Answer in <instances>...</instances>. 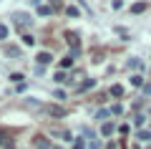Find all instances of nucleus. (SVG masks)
Returning <instances> with one entry per match:
<instances>
[{
	"instance_id": "9d476101",
	"label": "nucleus",
	"mask_w": 151,
	"mask_h": 149,
	"mask_svg": "<svg viewBox=\"0 0 151 149\" xmlns=\"http://www.w3.org/2000/svg\"><path fill=\"white\" fill-rule=\"evenodd\" d=\"M65 15H68V18H78V8H76V5H68V8H65Z\"/></svg>"
},
{
	"instance_id": "4468645a",
	"label": "nucleus",
	"mask_w": 151,
	"mask_h": 149,
	"mask_svg": "<svg viewBox=\"0 0 151 149\" xmlns=\"http://www.w3.org/2000/svg\"><path fill=\"white\" fill-rule=\"evenodd\" d=\"M8 33H10V28H8V25H0V41H5Z\"/></svg>"
},
{
	"instance_id": "5701e85b",
	"label": "nucleus",
	"mask_w": 151,
	"mask_h": 149,
	"mask_svg": "<svg viewBox=\"0 0 151 149\" xmlns=\"http://www.w3.org/2000/svg\"><path fill=\"white\" fill-rule=\"evenodd\" d=\"M91 86H93V81H83V84H81V91H86V89H91Z\"/></svg>"
},
{
	"instance_id": "a211bd4d",
	"label": "nucleus",
	"mask_w": 151,
	"mask_h": 149,
	"mask_svg": "<svg viewBox=\"0 0 151 149\" xmlns=\"http://www.w3.org/2000/svg\"><path fill=\"white\" fill-rule=\"evenodd\" d=\"M139 139L141 142H151V132H139Z\"/></svg>"
},
{
	"instance_id": "0eeeda50",
	"label": "nucleus",
	"mask_w": 151,
	"mask_h": 149,
	"mask_svg": "<svg viewBox=\"0 0 151 149\" xmlns=\"http://www.w3.org/2000/svg\"><path fill=\"white\" fill-rule=\"evenodd\" d=\"M101 134H103V137H111V134H113V124H111V121H103Z\"/></svg>"
},
{
	"instance_id": "7ed1b4c3",
	"label": "nucleus",
	"mask_w": 151,
	"mask_h": 149,
	"mask_svg": "<svg viewBox=\"0 0 151 149\" xmlns=\"http://www.w3.org/2000/svg\"><path fill=\"white\" fill-rule=\"evenodd\" d=\"M65 41H68V46H73V56H78V33H65Z\"/></svg>"
},
{
	"instance_id": "bb28decb",
	"label": "nucleus",
	"mask_w": 151,
	"mask_h": 149,
	"mask_svg": "<svg viewBox=\"0 0 151 149\" xmlns=\"http://www.w3.org/2000/svg\"><path fill=\"white\" fill-rule=\"evenodd\" d=\"M149 149H151V144H149Z\"/></svg>"
},
{
	"instance_id": "39448f33",
	"label": "nucleus",
	"mask_w": 151,
	"mask_h": 149,
	"mask_svg": "<svg viewBox=\"0 0 151 149\" xmlns=\"http://www.w3.org/2000/svg\"><path fill=\"white\" fill-rule=\"evenodd\" d=\"M48 114H50V116H65V109L53 104V106H48Z\"/></svg>"
},
{
	"instance_id": "423d86ee",
	"label": "nucleus",
	"mask_w": 151,
	"mask_h": 149,
	"mask_svg": "<svg viewBox=\"0 0 151 149\" xmlns=\"http://www.w3.org/2000/svg\"><path fill=\"white\" fill-rule=\"evenodd\" d=\"M146 8H149V3H134V5H131V13H136V15H139V13H144Z\"/></svg>"
},
{
	"instance_id": "f3484780",
	"label": "nucleus",
	"mask_w": 151,
	"mask_h": 149,
	"mask_svg": "<svg viewBox=\"0 0 151 149\" xmlns=\"http://www.w3.org/2000/svg\"><path fill=\"white\" fill-rule=\"evenodd\" d=\"M53 78H55V81H58V84H65V81H68V78H65V73H63V71H58V73H55V76H53Z\"/></svg>"
},
{
	"instance_id": "f257e3e1",
	"label": "nucleus",
	"mask_w": 151,
	"mask_h": 149,
	"mask_svg": "<svg viewBox=\"0 0 151 149\" xmlns=\"http://www.w3.org/2000/svg\"><path fill=\"white\" fill-rule=\"evenodd\" d=\"M30 20H33V18H30V15H25V13H15V15H13V23H15L18 28H25Z\"/></svg>"
},
{
	"instance_id": "a878e982",
	"label": "nucleus",
	"mask_w": 151,
	"mask_h": 149,
	"mask_svg": "<svg viewBox=\"0 0 151 149\" xmlns=\"http://www.w3.org/2000/svg\"><path fill=\"white\" fill-rule=\"evenodd\" d=\"M53 149H58V147H53Z\"/></svg>"
},
{
	"instance_id": "6e6552de",
	"label": "nucleus",
	"mask_w": 151,
	"mask_h": 149,
	"mask_svg": "<svg viewBox=\"0 0 151 149\" xmlns=\"http://www.w3.org/2000/svg\"><path fill=\"white\" fill-rule=\"evenodd\" d=\"M50 58H53V56L45 53V51H43V53H38V63H50Z\"/></svg>"
},
{
	"instance_id": "393cba45",
	"label": "nucleus",
	"mask_w": 151,
	"mask_h": 149,
	"mask_svg": "<svg viewBox=\"0 0 151 149\" xmlns=\"http://www.w3.org/2000/svg\"><path fill=\"white\" fill-rule=\"evenodd\" d=\"M144 94H146V96H151V84H144Z\"/></svg>"
},
{
	"instance_id": "20e7f679",
	"label": "nucleus",
	"mask_w": 151,
	"mask_h": 149,
	"mask_svg": "<svg viewBox=\"0 0 151 149\" xmlns=\"http://www.w3.org/2000/svg\"><path fill=\"white\" fill-rule=\"evenodd\" d=\"M50 134H53V137H60L63 142H70V139H73L70 132H65V129H50Z\"/></svg>"
},
{
	"instance_id": "f03ea898",
	"label": "nucleus",
	"mask_w": 151,
	"mask_h": 149,
	"mask_svg": "<svg viewBox=\"0 0 151 149\" xmlns=\"http://www.w3.org/2000/svg\"><path fill=\"white\" fill-rule=\"evenodd\" d=\"M0 147H3V149H13V147H15V142H13V137L8 132H0Z\"/></svg>"
},
{
	"instance_id": "cd10ccee",
	"label": "nucleus",
	"mask_w": 151,
	"mask_h": 149,
	"mask_svg": "<svg viewBox=\"0 0 151 149\" xmlns=\"http://www.w3.org/2000/svg\"><path fill=\"white\" fill-rule=\"evenodd\" d=\"M35 3H38V0H35Z\"/></svg>"
},
{
	"instance_id": "2eb2a0df",
	"label": "nucleus",
	"mask_w": 151,
	"mask_h": 149,
	"mask_svg": "<svg viewBox=\"0 0 151 149\" xmlns=\"http://www.w3.org/2000/svg\"><path fill=\"white\" fill-rule=\"evenodd\" d=\"M70 66H73V58H70V56H68V58H63V61H60V68H70Z\"/></svg>"
},
{
	"instance_id": "aec40b11",
	"label": "nucleus",
	"mask_w": 151,
	"mask_h": 149,
	"mask_svg": "<svg viewBox=\"0 0 151 149\" xmlns=\"http://www.w3.org/2000/svg\"><path fill=\"white\" fill-rule=\"evenodd\" d=\"M10 81H15V84H23V73H10Z\"/></svg>"
},
{
	"instance_id": "dca6fc26",
	"label": "nucleus",
	"mask_w": 151,
	"mask_h": 149,
	"mask_svg": "<svg viewBox=\"0 0 151 149\" xmlns=\"http://www.w3.org/2000/svg\"><path fill=\"white\" fill-rule=\"evenodd\" d=\"M131 84H134V86H144V78L136 73V76H131Z\"/></svg>"
},
{
	"instance_id": "412c9836",
	"label": "nucleus",
	"mask_w": 151,
	"mask_h": 149,
	"mask_svg": "<svg viewBox=\"0 0 151 149\" xmlns=\"http://www.w3.org/2000/svg\"><path fill=\"white\" fill-rule=\"evenodd\" d=\"M121 111H124V106H121V104H113V106H111V114H121Z\"/></svg>"
},
{
	"instance_id": "1a4fd4ad",
	"label": "nucleus",
	"mask_w": 151,
	"mask_h": 149,
	"mask_svg": "<svg viewBox=\"0 0 151 149\" xmlns=\"http://www.w3.org/2000/svg\"><path fill=\"white\" fill-rule=\"evenodd\" d=\"M111 96H116V99H119V96H124V86H111Z\"/></svg>"
},
{
	"instance_id": "4be33fe9",
	"label": "nucleus",
	"mask_w": 151,
	"mask_h": 149,
	"mask_svg": "<svg viewBox=\"0 0 151 149\" xmlns=\"http://www.w3.org/2000/svg\"><path fill=\"white\" fill-rule=\"evenodd\" d=\"M88 149H101V142H96V139H91V142H88Z\"/></svg>"
},
{
	"instance_id": "9b49d317",
	"label": "nucleus",
	"mask_w": 151,
	"mask_h": 149,
	"mask_svg": "<svg viewBox=\"0 0 151 149\" xmlns=\"http://www.w3.org/2000/svg\"><path fill=\"white\" fill-rule=\"evenodd\" d=\"M50 13H53L50 5H40V8H38V15H50Z\"/></svg>"
},
{
	"instance_id": "ddd939ff",
	"label": "nucleus",
	"mask_w": 151,
	"mask_h": 149,
	"mask_svg": "<svg viewBox=\"0 0 151 149\" xmlns=\"http://www.w3.org/2000/svg\"><path fill=\"white\" fill-rule=\"evenodd\" d=\"M35 144H38V147H40V149H50V144L45 142L43 137H35Z\"/></svg>"
},
{
	"instance_id": "6ab92c4d",
	"label": "nucleus",
	"mask_w": 151,
	"mask_h": 149,
	"mask_svg": "<svg viewBox=\"0 0 151 149\" xmlns=\"http://www.w3.org/2000/svg\"><path fill=\"white\" fill-rule=\"evenodd\" d=\"M144 121H146V116H144V114H139V116H134V124H136V126H141Z\"/></svg>"
},
{
	"instance_id": "b1692460",
	"label": "nucleus",
	"mask_w": 151,
	"mask_h": 149,
	"mask_svg": "<svg viewBox=\"0 0 151 149\" xmlns=\"http://www.w3.org/2000/svg\"><path fill=\"white\" fill-rule=\"evenodd\" d=\"M73 149H83V139H76V142H73Z\"/></svg>"
},
{
	"instance_id": "f8f14e48",
	"label": "nucleus",
	"mask_w": 151,
	"mask_h": 149,
	"mask_svg": "<svg viewBox=\"0 0 151 149\" xmlns=\"http://www.w3.org/2000/svg\"><path fill=\"white\" fill-rule=\"evenodd\" d=\"M23 43H25V46H35V38H33L30 33H23Z\"/></svg>"
}]
</instances>
